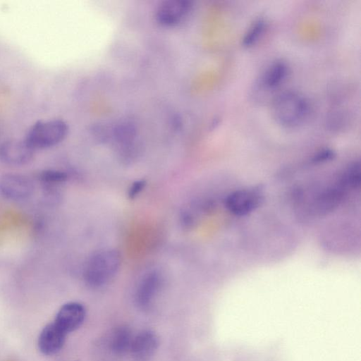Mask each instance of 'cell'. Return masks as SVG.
<instances>
[{
  "instance_id": "obj_1",
  "label": "cell",
  "mask_w": 361,
  "mask_h": 361,
  "mask_svg": "<svg viewBox=\"0 0 361 361\" xmlns=\"http://www.w3.org/2000/svg\"><path fill=\"white\" fill-rule=\"evenodd\" d=\"M307 99L293 91H286L273 100L271 113L276 121L286 128H294L302 124L309 114Z\"/></svg>"
},
{
  "instance_id": "obj_2",
  "label": "cell",
  "mask_w": 361,
  "mask_h": 361,
  "mask_svg": "<svg viewBox=\"0 0 361 361\" xmlns=\"http://www.w3.org/2000/svg\"><path fill=\"white\" fill-rule=\"evenodd\" d=\"M120 265L121 256L116 250L107 249L99 251L86 264L85 280L92 287H100L116 275Z\"/></svg>"
},
{
  "instance_id": "obj_3",
  "label": "cell",
  "mask_w": 361,
  "mask_h": 361,
  "mask_svg": "<svg viewBox=\"0 0 361 361\" xmlns=\"http://www.w3.org/2000/svg\"><path fill=\"white\" fill-rule=\"evenodd\" d=\"M68 133L67 123L59 119L37 121L28 130L25 141L34 150L54 147Z\"/></svg>"
},
{
  "instance_id": "obj_4",
  "label": "cell",
  "mask_w": 361,
  "mask_h": 361,
  "mask_svg": "<svg viewBox=\"0 0 361 361\" xmlns=\"http://www.w3.org/2000/svg\"><path fill=\"white\" fill-rule=\"evenodd\" d=\"M262 201V193L255 188H243L230 193L225 207L231 214L241 216L255 211Z\"/></svg>"
},
{
  "instance_id": "obj_5",
  "label": "cell",
  "mask_w": 361,
  "mask_h": 361,
  "mask_svg": "<svg viewBox=\"0 0 361 361\" xmlns=\"http://www.w3.org/2000/svg\"><path fill=\"white\" fill-rule=\"evenodd\" d=\"M32 181L25 176L6 173L0 177V193L9 200L23 201L33 193Z\"/></svg>"
},
{
  "instance_id": "obj_6",
  "label": "cell",
  "mask_w": 361,
  "mask_h": 361,
  "mask_svg": "<svg viewBox=\"0 0 361 361\" xmlns=\"http://www.w3.org/2000/svg\"><path fill=\"white\" fill-rule=\"evenodd\" d=\"M192 8V2L188 0L163 1L156 10L155 18L159 25L172 27L187 17Z\"/></svg>"
},
{
  "instance_id": "obj_7",
  "label": "cell",
  "mask_w": 361,
  "mask_h": 361,
  "mask_svg": "<svg viewBox=\"0 0 361 361\" xmlns=\"http://www.w3.org/2000/svg\"><path fill=\"white\" fill-rule=\"evenodd\" d=\"M34 152L25 140H8L0 145V160L10 166H23L32 159Z\"/></svg>"
},
{
  "instance_id": "obj_8",
  "label": "cell",
  "mask_w": 361,
  "mask_h": 361,
  "mask_svg": "<svg viewBox=\"0 0 361 361\" xmlns=\"http://www.w3.org/2000/svg\"><path fill=\"white\" fill-rule=\"evenodd\" d=\"M85 314V308L81 303L69 302L63 305L59 310L54 323L68 334L82 325Z\"/></svg>"
},
{
  "instance_id": "obj_9",
  "label": "cell",
  "mask_w": 361,
  "mask_h": 361,
  "mask_svg": "<svg viewBox=\"0 0 361 361\" xmlns=\"http://www.w3.org/2000/svg\"><path fill=\"white\" fill-rule=\"evenodd\" d=\"M162 284V277L157 271L147 274L140 282L136 293L135 301L142 309L148 308L159 293Z\"/></svg>"
},
{
  "instance_id": "obj_10",
  "label": "cell",
  "mask_w": 361,
  "mask_h": 361,
  "mask_svg": "<svg viewBox=\"0 0 361 361\" xmlns=\"http://www.w3.org/2000/svg\"><path fill=\"white\" fill-rule=\"evenodd\" d=\"M159 345V338L150 330H145L133 337L130 353L135 361H149Z\"/></svg>"
},
{
  "instance_id": "obj_11",
  "label": "cell",
  "mask_w": 361,
  "mask_h": 361,
  "mask_svg": "<svg viewBox=\"0 0 361 361\" xmlns=\"http://www.w3.org/2000/svg\"><path fill=\"white\" fill-rule=\"evenodd\" d=\"M67 334L61 330L54 322L46 325L39 334L38 347L47 355H52L63 348Z\"/></svg>"
},
{
  "instance_id": "obj_12",
  "label": "cell",
  "mask_w": 361,
  "mask_h": 361,
  "mask_svg": "<svg viewBox=\"0 0 361 361\" xmlns=\"http://www.w3.org/2000/svg\"><path fill=\"white\" fill-rule=\"evenodd\" d=\"M287 74L286 63L282 61H276L266 69L261 77L260 84L266 90H274L283 82Z\"/></svg>"
},
{
  "instance_id": "obj_13",
  "label": "cell",
  "mask_w": 361,
  "mask_h": 361,
  "mask_svg": "<svg viewBox=\"0 0 361 361\" xmlns=\"http://www.w3.org/2000/svg\"><path fill=\"white\" fill-rule=\"evenodd\" d=\"M133 337L128 327L121 326L118 328L111 338V350L116 354L126 353L130 350Z\"/></svg>"
},
{
  "instance_id": "obj_14",
  "label": "cell",
  "mask_w": 361,
  "mask_h": 361,
  "mask_svg": "<svg viewBox=\"0 0 361 361\" xmlns=\"http://www.w3.org/2000/svg\"><path fill=\"white\" fill-rule=\"evenodd\" d=\"M111 135L116 142L123 145H128L133 141L136 130L133 124L122 122L111 130Z\"/></svg>"
},
{
  "instance_id": "obj_15",
  "label": "cell",
  "mask_w": 361,
  "mask_h": 361,
  "mask_svg": "<svg viewBox=\"0 0 361 361\" xmlns=\"http://www.w3.org/2000/svg\"><path fill=\"white\" fill-rule=\"evenodd\" d=\"M266 27V21L263 18L255 20L249 27L242 39L243 47H250L255 44L262 35Z\"/></svg>"
},
{
  "instance_id": "obj_16",
  "label": "cell",
  "mask_w": 361,
  "mask_h": 361,
  "mask_svg": "<svg viewBox=\"0 0 361 361\" xmlns=\"http://www.w3.org/2000/svg\"><path fill=\"white\" fill-rule=\"evenodd\" d=\"M38 179L44 185L50 188L66 182L68 175L62 171L47 169L39 173Z\"/></svg>"
},
{
  "instance_id": "obj_17",
  "label": "cell",
  "mask_w": 361,
  "mask_h": 361,
  "mask_svg": "<svg viewBox=\"0 0 361 361\" xmlns=\"http://www.w3.org/2000/svg\"><path fill=\"white\" fill-rule=\"evenodd\" d=\"M146 182L143 180L135 181L132 183L128 190V197L131 200L135 199L145 188Z\"/></svg>"
}]
</instances>
